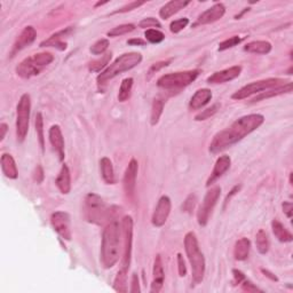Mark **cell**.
<instances>
[{
  "mask_svg": "<svg viewBox=\"0 0 293 293\" xmlns=\"http://www.w3.org/2000/svg\"><path fill=\"white\" fill-rule=\"evenodd\" d=\"M263 122H265V117L260 114H251L238 118L229 127L214 135L210 144V151L212 154H219V152L228 149L244 139L246 135L259 129Z\"/></svg>",
  "mask_w": 293,
  "mask_h": 293,
  "instance_id": "1",
  "label": "cell"
},
{
  "mask_svg": "<svg viewBox=\"0 0 293 293\" xmlns=\"http://www.w3.org/2000/svg\"><path fill=\"white\" fill-rule=\"evenodd\" d=\"M121 255V227L118 221H110L102 234L101 263L103 268L110 269L119 261Z\"/></svg>",
  "mask_w": 293,
  "mask_h": 293,
  "instance_id": "2",
  "label": "cell"
},
{
  "mask_svg": "<svg viewBox=\"0 0 293 293\" xmlns=\"http://www.w3.org/2000/svg\"><path fill=\"white\" fill-rule=\"evenodd\" d=\"M142 55L138 52H131L125 53V54L121 55L114 61V63H111L108 68L100 73L97 76L96 81L99 88H102L103 86L107 84V81L113 79L121 73L129 71V70L133 69L141 63Z\"/></svg>",
  "mask_w": 293,
  "mask_h": 293,
  "instance_id": "3",
  "label": "cell"
},
{
  "mask_svg": "<svg viewBox=\"0 0 293 293\" xmlns=\"http://www.w3.org/2000/svg\"><path fill=\"white\" fill-rule=\"evenodd\" d=\"M184 250L190 262L193 284H200L205 275V259L200 249L195 233L189 232L184 236Z\"/></svg>",
  "mask_w": 293,
  "mask_h": 293,
  "instance_id": "4",
  "label": "cell"
},
{
  "mask_svg": "<svg viewBox=\"0 0 293 293\" xmlns=\"http://www.w3.org/2000/svg\"><path fill=\"white\" fill-rule=\"evenodd\" d=\"M53 61H54V56L51 53H38L21 62L16 67V73L21 78L29 79V78L39 75L41 70L51 64Z\"/></svg>",
  "mask_w": 293,
  "mask_h": 293,
  "instance_id": "5",
  "label": "cell"
},
{
  "mask_svg": "<svg viewBox=\"0 0 293 293\" xmlns=\"http://www.w3.org/2000/svg\"><path fill=\"white\" fill-rule=\"evenodd\" d=\"M198 75H200V70L167 73L157 80V86L166 90H179L195 81Z\"/></svg>",
  "mask_w": 293,
  "mask_h": 293,
  "instance_id": "6",
  "label": "cell"
},
{
  "mask_svg": "<svg viewBox=\"0 0 293 293\" xmlns=\"http://www.w3.org/2000/svg\"><path fill=\"white\" fill-rule=\"evenodd\" d=\"M85 218L95 225H102L108 218V209L96 193H88L85 197Z\"/></svg>",
  "mask_w": 293,
  "mask_h": 293,
  "instance_id": "7",
  "label": "cell"
},
{
  "mask_svg": "<svg viewBox=\"0 0 293 293\" xmlns=\"http://www.w3.org/2000/svg\"><path fill=\"white\" fill-rule=\"evenodd\" d=\"M31 113V99L29 94H23L16 107V137L19 142H23L29 132Z\"/></svg>",
  "mask_w": 293,
  "mask_h": 293,
  "instance_id": "8",
  "label": "cell"
},
{
  "mask_svg": "<svg viewBox=\"0 0 293 293\" xmlns=\"http://www.w3.org/2000/svg\"><path fill=\"white\" fill-rule=\"evenodd\" d=\"M286 80L282 79V78H268V79L253 81L251 84H247L243 86L241 89H238L237 92H235L232 97L234 100H244V99L249 97L254 94H260L265 92L267 89L277 87V86L286 84Z\"/></svg>",
  "mask_w": 293,
  "mask_h": 293,
  "instance_id": "9",
  "label": "cell"
},
{
  "mask_svg": "<svg viewBox=\"0 0 293 293\" xmlns=\"http://www.w3.org/2000/svg\"><path fill=\"white\" fill-rule=\"evenodd\" d=\"M220 195H221V188L219 187V185L211 188L208 192H206L203 203H202L197 212V220L200 226L204 227L208 225L210 216H211L212 211L214 210V208H216Z\"/></svg>",
  "mask_w": 293,
  "mask_h": 293,
  "instance_id": "10",
  "label": "cell"
},
{
  "mask_svg": "<svg viewBox=\"0 0 293 293\" xmlns=\"http://www.w3.org/2000/svg\"><path fill=\"white\" fill-rule=\"evenodd\" d=\"M123 236H124V254L122 260V268L129 269L132 258V245H133V219L126 216L122 220Z\"/></svg>",
  "mask_w": 293,
  "mask_h": 293,
  "instance_id": "11",
  "label": "cell"
},
{
  "mask_svg": "<svg viewBox=\"0 0 293 293\" xmlns=\"http://www.w3.org/2000/svg\"><path fill=\"white\" fill-rule=\"evenodd\" d=\"M51 224L55 232L65 241H71L72 234L70 228V217L67 212L57 211L52 214Z\"/></svg>",
  "mask_w": 293,
  "mask_h": 293,
  "instance_id": "12",
  "label": "cell"
},
{
  "mask_svg": "<svg viewBox=\"0 0 293 293\" xmlns=\"http://www.w3.org/2000/svg\"><path fill=\"white\" fill-rule=\"evenodd\" d=\"M172 203L168 196H162L159 198L158 203L151 217V222L155 227H163L167 221L168 216L171 213Z\"/></svg>",
  "mask_w": 293,
  "mask_h": 293,
  "instance_id": "13",
  "label": "cell"
},
{
  "mask_svg": "<svg viewBox=\"0 0 293 293\" xmlns=\"http://www.w3.org/2000/svg\"><path fill=\"white\" fill-rule=\"evenodd\" d=\"M139 171V164L137 159H131L129 166L126 167V171L124 173L123 177V187L124 191L127 197H133L135 191V185H137V176Z\"/></svg>",
  "mask_w": 293,
  "mask_h": 293,
  "instance_id": "14",
  "label": "cell"
},
{
  "mask_svg": "<svg viewBox=\"0 0 293 293\" xmlns=\"http://www.w3.org/2000/svg\"><path fill=\"white\" fill-rule=\"evenodd\" d=\"M37 37V31L34 27L29 26L26 27L21 32L20 36L18 37V39L15 40V43L13 45V48H12L11 56H14L16 53H19L20 51H22L26 47H28L29 45H31L34 43Z\"/></svg>",
  "mask_w": 293,
  "mask_h": 293,
  "instance_id": "15",
  "label": "cell"
},
{
  "mask_svg": "<svg viewBox=\"0 0 293 293\" xmlns=\"http://www.w3.org/2000/svg\"><path fill=\"white\" fill-rule=\"evenodd\" d=\"M226 13V7L224 4L217 3L212 7L206 10L204 13H202L198 16L197 22L195 26H201V24H210L216 22V21L222 19V16Z\"/></svg>",
  "mask_w": 293,
  "mask_h": 293,
  "instance_id": "16",
  "label": "cell"
},
{
  "mask_svg": "<svg viewBox=\"0 0 293 293\" xmlns=\"http://www.w3.org/2000/svg\"><path fill=\"white\" fill-rule=\"evenodd\" d=\"M242 67L239 65H235V67H230L228 69L221 70V71L214 72L212 76L208 78L209 84H224V82L230 81L236 79V78L241 75Z\"/></svg>",
  "mask_w": 293,
  "mask_h": 293,
  "instance_id": "17",
  "label": "cell"
},
{
  "mask_svg": "<svg viewBox=\"0 0 293 293\" xmlns=\"http://www.w3.org/2000/svg\"><path fill=\"white\" fill-rule=\"evenodd\" d=\"M230 164H232V159H230L229 156L222 155L217 159L216 164H214L213 171L211 173V175L206 181V187H210V185L213 184L216 181L221 177L230 168Z\"/></svg>",
  "mask_w": 293,
  "mask_h": 293,
  "instance_id": "18",
  "label": "cell"
},
{
  "mask_svg": "<svg viewBox=\"0 0 293 293\" xmlns=\"http://www.w3.org/2000/svg\"><path fill=\"white\" fill-rule=\"evenodd\" d=\"M49 142H51L52 147L54 148L57 156H59L60 160L64 159V139L62 135V131L59 125H53L49 129Z\"/></svg>",
  "mask_w": 293,
  "mask_h": 293,
  "instance_id": "19",
  "label": "cell"
},
{
  "mask_svg": "<svg viewBox=\"0 0 293 293\" xmlns=\"http://www.w3.org/2000/svg\"><path fill=\"white\" fill-rule=\"evenodd\" d=\"M152 275H154V279H152V283H151L150 292L158 293V292L162 291L163 285H164V278H165L163 261H162V258H160L159 254H157L156 258H155Z\"/></svg>",
  "mask_w": 293,
  "mask_h": 293,
  "instance_id": "20",
  "label": "cell"
},
{
  "mask_svg": "<svg viewBox=\"0 0 293 293\" xmlns=\"http://www.w3.org/2000/svg\"><path fill=\"white\" fill-rule=\"evenodd\" d=\"M189 4H190L189 0H172V2H168L160 8L159 16L163 20L170 19L171 16L176 14L177 12L183 10L184 7H187Z\"/></svg>",
  "mask_w": 293,
  "mask_h": 293,
  "instance_id": "21",
  "label": "cell"
},
{
  "mask_svg": "<svg viewBox=\"0 0 293 293\" xmlns=\"http://www.w3.org/2000/svg\"><path fill=\"white\" fill-rule=\"evenodd\" d=\"M211 99H212V92L209 88L198 89L190 99V102H189V108H190V110H200L208 105V103L211 101Z\"/></svg>",
  "mask_w": 293,
  "mask_h": 293,
  "instance_id": "22",
  "label": "cell"
},
{
  "mask_svg": "<svg viewBox=\"0 0 293 293\" xmlns=\"http://www.w3.org/2000/svg\"><path fill=\"white\" fill-rule=\"evenodd\" d=\"M56 187L59 188V190L63 193V195H68L71 190V175H70V170L68 165L63 164L61 167V171L59 175L56 177Z\"/></svg>",
  "mask_w": 293,
  "mask_h": 293,
  "instance_id": "23",
  "label": "cell"
},
{
  "mask_svg": "<svg viewBox=\"0 0 293 293\" xmlns=\"http://www.w3.org/2000/svg\"><path fill=\"white\" fill-rule=\"evenodd\" d=\"M70 31H71V29L68 28L62 31L56 32V34L49 37L48 39L44 40L43 43H40V47H56L57 49H60V51H64V49H67V43H64L62 39H63V37L67 36Z\"/></svg>",
  "mask_w": 293,
  "mask_h": 293,
  "instance_id": "24",
  "label": "cell"
},
{
  "mask_svg": "<svg viewBox=\"0 0 293 293\" xmlns=\"http://www.w3.org/2000/svg\"><path fill=\"white\" fill-rule=\"evenodd\" d=\"M0 163H2V171L4 175L12 180L18 179L19 171L13 156L10 154H4L2 156V159H0Z\"/></svg>",
  "mask_w": 293,
  "mask_h": 293,
  "instance_id": "25",
  "label": "cell"
},
{
  "mask_svg": "<svg viewBox=\"0 0 293 293\" xmlns=\"http://www.w3.org/2000/svg\"><path fill=\"white\" fill-rule=\"evenodd\" d=\"M291 92H292V82L287 81L286 84L277 86V87H274V88H270V89H267V90H265V92L260 93L259 95H257L253 99L252 102L253 103L254 102H260L262 100H267V99L278 96V95H282V94L291 93Z\"/></svg>",
  "mask_w": 293,
  "mask_h": 293,
  "instance_id": "26",
  "label": "cell"
},
{
  "mask_svg": "<svg viewBox=\"0 0 293 293\" xmlns=\"http://www.w3.org/2000/svg\"><path fill=\"white\" fill-rule=\"evenodd\" d=\"M251 250V242L249 238L243 237L241 239H238L235 244L234 247V257L238 261H244L247 258H249Z\"/></svg>",
  "mask_w": 293,
  "mask_h": 293,
  "instance_id": "27",
  "label": "cell"
},
{
  "mask_svg": "<svg viewBox=\"0 0 293 293\" xmlns=\"http://www.w3.org/2000/svg\"><path fill=\"white\" fill-rule=\"evenodd\" d=\"M100 170H101L102 179L107 184H114L115 182H116L113 163H111V160L108 158V157H103V158L100 160Z\"/></svg>",
  "mask_w": 293,
  "mask_h": 293,
  "instance_id": "28",
  "label": "cell"
},
{
  "mask_svg": "<svg viewBox=\"0 0 293 293\" xmlns=\"http://www.w3.org/2000/svg\"><path fill=\"white\" fill-rule=\"evenodd\" d=\"M244 51L247 53H253V54H268L271 51V44L265 40L251 41L245 45Z\"/></svg>",
  "mask_w": 293,
  "mask_h": 293,
  "instance_id": "29",
  "label": "cell"
},
{
  "mask_svg": "<svg viewBox=\"0 0 293 293\" xmlns=\"http://www.w3.org/2000/svg\"><path fill=\"white\" fill-rule=\"evenodd\" d=\"M271 229H273L275 237L277 238L279 242L290 243L293 241L292 234L288 232L285 227L280 224L278 220H273V222H271Z\"/></svg>",
  "mask_w": 293,
  "mask_h": 293,
  "instance_id": "30",
  "label": "cell"
},
{
  "mask_svg": "<svg viewBox=\"0 0 293 293\" xmlns=\"http://www.w3.org/2000/svg\"><path fill=\"white\" fill-rule=\"evenodd\" d=\"M255 245H257V250L260 254H266L269 251V237H268V234L263 229H260L257 235H255Z\"/></svg>",
  "mask_w": 293,
  "mask_h": 293,
  "instance_id": "31",
  "label": "cell"
},
{
  "mask_svg": "<svg viewBox=\"0 0 293 293\" xmlns=\"http://www.w3.org/2000/svg\"><path fill=\"white\" fill-rule=\"evenodd\" d=\"M127 271H129V269H125V268H121L118 270L116 278L114 280L115 291L122 293H126L129 291V288H127Z\"/></svg>",
  "mask_w": 293,
  "mask_h": 293,
  "instance_id": "32",
  "label": "cell"
},
{
  "mask_svg": "<svg viewBox=\"0 0 293 293\" xmlns=\"http://www.w3.org/2000/svg\"><path fill=\"white\" fill-rule=\"evenodd\" d=\"M164 105L165 102L163 99L157 97L152 102V108H151V117H150V123L152 126H155L158 124L160 116L163 115V110H164Z\"/></svg>",
  "mask_w": 293,
  "mask_h": 293,
  "instance_id": "33",
  "label": "cell"
},
{
  "mask_svg": "<svg viewBox=\"0 0 293 293\" xmlns=\"http://www.w3.org/2000/svg\"><path fill=\"white\" fill-rule=\"evenodd\" d=\"M133 78H125L122 81L121 88H119L118 93V100L119 102H125L130 99L131 93H132V87H133Z\"/></svg>",
  "mask_w": 293,
  "mask_h": 293,
  "instance_id": "34",
  "label": "cell"
},
{
  "mask_svg": "<svg viewBox=\"0 0 293 293\" xmlns=\"http://www.w3.org/2000/svg\"><path fill=\"white\" fill-rule=\"evenodd\" d=\"M111 57H113V53H111V52L110 53H105V54L101 55V59H97L95 61L90 62L89 65H88L89 70H90V71H93V72L102 71V70L109 64Z\"/></svg>",
  "mask_w": 293,
  "mask_h": 293,
  "instance_id": "35",
  "label": "cell"
},
{
  "mask_svg": "<svg viewBox=\"0 0 293 293\" xmlns=\"http://www.w3.org/2000/svg\"><path fill=\"white\" fill-rule=\"evenodd\" d=\"M35 126H36V133L37 138H38V142L40 146V149L45 152V137H44V118L43 115L38 113L36 115L35 118Z\"/></svg>",
  "mask_w": 293,
  "mask_h": 293,
  "instance_id": "36",
  "label": "cell"
},
{
  "mask_svg": "<svg viewBox=\"0 0 293 293\" xmlns=\"http://www.w3.org/2000/svg\"><path fill=\"white\" fill-rule=\"evenodd\" d=\"M144 37H146V40L149 41L150 44H159L165 39V35L162 31L157 30V29H148L144 32Z\"/></svg>",
  "mask_w": 293,
  "mask_h": 293,
  "instance_id": "37",
  "label": "cell"
},
{
  "mask_svg": "<svg viewBox=\"0 0 293 293\" xmlns=\"http://www.w3.org/2000/svg\"><path fill=\"white\" fill-rule=\"evenodd\" d=\"M135 30L134 24H122V26H118L116 28L111 29L110 31H108V37H119L130 34V32Z\"/></svg>",
  "mask_w": 293,
  "mask_h": 293,
  "instance_id": "38",
  "label": "cell"
},
{
  "mask_svg": "<svg viewBox=\"0 0 293 293\" xmlns=\"http://www.w3.org/2000/svg\"><path fill=\"white\" fill-rule=\"evenodd\" d=\"M108 47H109V40L102 38L100 40L95 41V43L90 46L89 51L93 55H101V54H105V52L108 49Z\"/></svg>",
  "mask_w": 293,
  "mask_h": 293,
  "instance_id": "39",
  "label": "cell"
},
{
  "mask_svg": "<svg viewBox=\"0 0 293 293\" xmlns=\"http://www.w3.org/2000/svg\"><path fill=\"white\" fill-rule=\"evenodd\" d=\"M219 109H220V105H219V103H216V105H213L211 107V108H208L206 110H203L202 113L196 115L195 121L196 122L206 121V119H209V118H211L212 116H214V115L218 113Z\"/></svg>",
  "mask_w": 293,
  "mask_h": 293,
  "instance_id": "40",
  "label": "cell"
},
{
  "mask_svg": "<svg viewBox=\"0 0 293 293\" xmlns=\"http://www.w3.org/2000/svg\"><path fill=\"white\" fill-rule=\"evenodd\" d=\"M242 38H239L238 36H234V37H230L229 39H226L222 41V43L219 44V52H224L226 49H229V48H233L235 46H237V45L241 43Z\"/></svg>",
  "mask_w": 293,
  "mask_h": 293,
  "instance_id": "41",
  "label": "cell"
},
{
  "mask_svg": "<svg viewBox=\"0 0 293 293\" xmlns=\"http://www.w3.org/2000/svg\"><path fill=\"white\" fill-rule=\"evenodd\" d=\"M188 24H189V20L187 18L175 20L170 24V30L172 34H179V32L182 31L183 29L188 26Z\"/></svg>",
  "mask_w": 293,
  "mask_h": 293,
  "instance_id": "42",
  "label": "cell"
},
{
  "mask_svg": "<svg viewBox=\"0 0 293 293\" xmlns=\"http://www.w3.org/2000/svg\"><path fill=\"white\" fill-rule=\"evenodd\" d=\"M172 62V60H166V61H159V62H156V63H154L151 65V67L149 68V70H148V79H150V78L155 75L156 72H158L160 71V70L164 69V68H166L170 65V63Z\"/></svg>",
  "mask_w": 293,
  "mask_h": 293,
  "instance_id": "43",
  "label": "cell"
},
{
  "mask_svg": "<svg viewBox=\"0 0 293 293\" xmlns=\"http://www.w3.org/2000/svg\"><path fill=\"white\" fill-rule=\"evenodd\" d=\"M196 203H197L196 195H193V193H190V195L185 198V201L183 202L182 211L185 212V213H191L192 210L195 209Z\"/></svg>",
  "mask_w": 293,
  "mask_h": 293,
  "instance_id": "44",
  "label": "cell"
},
{
  "mask_svg": "<svg viewBox=\"0 0 293 293\" xmlns=\"http://www.w3.org/2000/svg\"><path fill=\"white\" fill-rule=\"evenodd\" d=\"M146 4V2H133V3H130L129 5H126V6H124L122 8H119V10L117 11H115L113 14H118V13H127V12H131V11H133L135 10V8H139L140 6H142Z\"/></svg>",
  "mask_w": 293,
  "mask_h": 293,
  "instance_id": "45",
  "label": "cell"
},
{
  "mask_svg": "<svg viewBox=\"0 0 293 293\" xmlns=\"http://www.w3.org/2000/svg\"><path fill=\"white\" fill-rule=\"evenodd\" d=\"M152 27H157L160 28V23L158 20H156L155 18H147L143 19L142 21H140L139 23V28L146 29V28H152Z\"/></svg>",
  "mask_w": 293,
  "mask_h": 293,
  "instance_id": "46",
  "label": "cell"
},
{
  "mask_svg": "<svg viewBox=\"0 0 293 293\" xmlns=\"http://www.w3.org/2000/svg\"><path fill=\"white\" fill-rule=\"evenodd\" d=\"M176 260H177V270H179V275L181 276V277H184V276L187 275V266H185V261L182 257V254L177 253Z\"/></svg>",
  "mask_w": 293,
  "mask_h": 293,
  "instance_id": "47",
  "label": "cell"
},
{
  "mask_svg": "<svg viewBox=\"0 0 293 293\" xmlns=\"http://www.w3.org/2000/svg\"><path fill=\"white\" fill-rule=\"evenodd\" d=\"M241 285H242V290L245 291V292H263L261 288L255 286L254 284L247 278L243 280V282L241 283Z\"/></svg>",
  "mask_w": 293,
  "mask_h": 293,
  "instance_id": "48",
  "label": "cell"
},
{
  "mask_svg": "<svg viewBox=\"0 0 293 293\" xmlns=\"http://www.w3.org/2000/svg\"><path fill=\"white\" fill-rule=\"evenodd\" d=\"M130 292H132V293L141 292V288H140V283H139V276H138V274H133V276H132V282H131Z\"/></svg>",
  "mask_w": 293,
  "mask_h": 293,
  "instance_id": "49",
  "label": "cell"
},
{
  "mask_svg": "<svg viewBox=\"0 0 293 293\" xmlns=\"http://www.w3.org/2000/svg\"><path fill=\"white\" fill-rule=\"evenodd\" d=\"M233 275H234V283L235 285H238V284H241L243 280H244L246 277L245 275L242 273L241 270H237V269H234L233 270Z\"/></svg>",
  "mask_w": 293,
  "mask_h": 293,
  "instance_id": "50",
  "label": "cell"
},
{
  "mask_svg": "<svg viewBox=\"0 0 293 293\" xmlns=\"http://www.w3.org/2000/svg\"><path fill=\"white\" fill-rule=\"evenodd\" d=\"M34 177H35L37 183H41L44 181V170H43V167L40 166V165H38V166L36 167Z\"/></svg>",
  "mask_w": 293,
  "mask_h": 293,
  "instance_id": "51",
  "label": "cell"
},
{
  "mask_svg": "<svg viewBox=\"0 0 293 293\" xmlns=\"http://www.w3.org/2000/svg\"><path fill=\"white\" fill-rule=\"evenodd\" d=\"M282 208H283V212L285 213V216L291 219L292 218V210H293V206L291 202H284L282 204Z\"/></svg>",
  "mask_w": 293,
  "mask_h": 293,
  "instance_id": "52",
  "label": "cell"
},
{
  "mask_svg": "<svg viewBox=\"0 0 293 293\" xmlns=\"http://www.w3.org/2000/svg\"><path fill=\"white\" fill-rule=\"evenodd\" d=\"M7 131H8L7 124H5V123L0 124V142L4 141V139H5V137H6Z\"/></svg>",
  "mask_w": 293,
  "mask_h": 293,
  "instance_id": "53",
  "label": "cell"
},
{
  "mask_svg": "<svg viewBox=\"0 0 293 293\" xmlns=\"http://www.w3.org/2000/svg\"><path fill=\"white\" fill-rule=\"evenodd\" d=\"M127 45H132V46H143V45H146V41L140 38H135L127 41Z\"/></svg>",
  "mask_w": 293,
  "mask_h": 293,
  "instance_id": "54",
  "label": "cell"
},
{
  "mask_svg": "<svg viewBox=\"0 0 293 293\" xmlns=\"http://www.w3.org/2000/svg\"><path fill=\"white\" fill-rule=\"evenodd\" d=\"M239 189H241V187H239V185H236V187H234V188H233V190H232V191H230V193H229V195H228V196H227V198H226V201H225V205H227V204H228V203H229L230 198H232V197H233V196L235 195V193H236V192H238V190H239Z\"/></svg>",
  "mask_w": 293,
  "mask_h": 293,
  "instance_id": "55",
  "label": "cell"
},
{
  "mask_svg": "<svg viewBox=\"0 0 293 293\" xmlns=\"http://www.w3.org/2000/svg\"><path fill=\"white\" fill-rule=\"evenodd\" d=\"M261 271H262V274H265V276H267V277L270 278L271 280H275V282H277V280H278V278L276 277V276L274 274H271L270 271H268L266 269H261Z\"/></svg>",
  "mask_w": 293,
  "mask_h": 293,
  "instance_id": "56",
  "label": "cell"
}]
</instances>
